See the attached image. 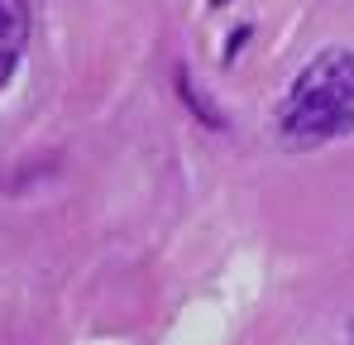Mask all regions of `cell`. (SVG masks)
Segmentation results:
<instances>
[{
    "mask_svg": "<svg viewBox=\"0 0 354 345\" xmlns=\"http://www.w3.org/2000/svg\"><path fill=\"white\" fill-rule=\"evenodd\" d=\"M278 130L297 149L354 134V48L316 53L278 106Z\"/></svg>",
    "mask_w": 354,
    "mask_h": 345,
    "instance_id": "cell-1",
    "label": "cell"
},
{
    "mask_svg": "<svg viewBox=\"0 0 354 345\" xmlns=\"http://www.w3.org/2000/svg\"><path fill=\"white\" fill-rule=\"evenodd\" d=\"M29 44V5L24 0H0V91L10 87L19 57Z\"/></svg>",
    "mask_w": 354,
    "mask_h": 345,
    "instance_id": "cell-2",
    "label": "cell"
},
{
    "mask_svg": "<svg viewBox=\"0 0 354 345\" xmlns=\"http://www.w3.org/2000/svg\"><path fill=\"white\" fill-rule=\"evenodd\" d=\"M350 345H354V326H350Z\"/></svg>",
    "mask_w": 354,
    "mask_h": 345,
    "instance_id": "cell-3",
    "label": "cell"
}]
</instances>
